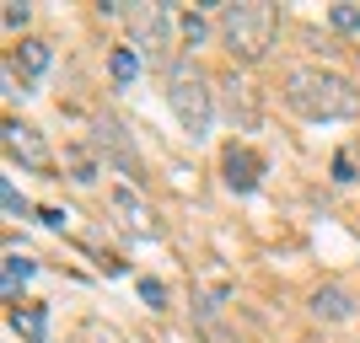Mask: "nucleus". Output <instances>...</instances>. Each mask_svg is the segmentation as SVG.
Masks as SVG:
<instances>
[{
	"mask_svg": "<svg viewBox=\"0 0 360 343\" xmlns=\"http://www.w3.org/2000/svg\"><path fill=\"white\" fill-rule=\"evenodd\" d=\"M0 199H6V215H27V204H22V194H16L11 182H6V188H0Z\"/></svg>",
	"mask_w": 360,
	"mask_h": 343,
	"instance_id": "nucleus-19",
	"label": "nucleus"
},
{
	"mask_svg": "<svg viewBox=\"0 0 360 343\" xmlns=\"http://www.w3.org/2000/svg\"><path fill=\"white\" fill-rule=\"evenodd\" d=\"M22 70H27V75L49 70V43H44V38H27V43H22Z\"/></svg>",
	"mask_w": 360,
	"mask_h": 343,
	"instance_id": "nucleus-13",
	"label": "nucleus"
},
{
	"mask_svg": "<svg viewBox=\"0 0 360 343\" xmlns=\"http://www.w3.org/2000/svg\"><path fill=\"white\" fill-rule=\"evenodd\" d=\"M333 27H339V32H360V11H355V6H333Z\"/></svg>",
	"mask_w": 360,
	"mask_h": 343,
	"instance_id": "nucleus-16",
	"label": "nucleus"
},
{
	"mask_svg": "<svg viewBox=\"0 0 360 343\" xmlns=\"http://www.w3.org/2000/svg\"><path fill=\"white\" fill-rule=\"evenodd\" d=\"M274 32H280V6H269V0L221 6V43L237 65H258L274 48Z\"/></svg>",
	"mask_w": 360,
	"mask_h": 343,
	"instance_id": "nucleus-3",
	"label": "nucleus"
},
{
	"mask_svg": "<svg viewBox=\"0 0 360 343\" xmlns=\"http://www.w3.org/2000/svg\"><path fill=\"white\" fill-rule=\"evenodd\" d=\"M11 322L27 332L32 343H44V306H32V311H11Z\"/></svg>",
	"mask_w": 360,
	"mask_h": 343,
	"instance_id": "nucleus-14",
	"label": "nucleus"
},
{
	"mask_svg": "<svg viewBox=\"0 0 360 343\" xmlns=\"http://www.w3.org/2000/svg\"><path fill=\"white\" fill-rule=\"evenodd\" d=\"M221 166H226V188H231V194H253L258 172H264V161H258V156H253L248 145H231Z\"/></svg>",
	"mask_w": 360,
	"mask_h": 343,
	"instance_id": "nucleus-9",
	"label": "nucleus"
},
{
	"mask_svg": "<svg viewBox=\"0 0 360 343\" xmlns=\"http://www.w3.org/2000/svg\"><path fill=\"white\" fill-rule=\"evenodd\" d=\"M140 295H146V306H150V311H162V306H167V284L140 279Z\"/></svg>",
	"mask_w": 360,
	"mask_h": 343,
	"instance_id": "nucleus-17",
	"label": "nucleus"
},
{
	"mask_svg": "<svg viewBox=\"0 0 360 343\" xmlns=\"http://www.w3.org/2000/svg\"><path fill=\"white\" fill-rule=\"evenodd\" d=\"M178 32H183V43H188V48H199L205 38H210V22H205V11H183V16H178Z\"/></svg>",
	"mask_w": 360,
	"mask_h": 343,
	"instance_id": "nucleus-12",
	"label": "nucleus"
},
{
	"mask_svg": "<svg viewBox=\"0 0 360 343\" xmlns=\"http://www.w3.org/2000/svg\"><path fill=\"white\" fill-rule=\"evenodd\" d=\"M6 150H11V161L32 166V172H49V166H54V156H49L44 135H38L32 123H22V119H11V123H6Z\"/></svg>",
	"mask_w": 360,
	"mask_h": 343,
	"instance_id": "nucleus-6",
	"label": "nucleus"
},
{
	"mask_svg": "<svg viewBox=\"0 0 360 343\" xmlns=\"http://www.w3.org/2000/svg\"><path fill=\"white\" fill-rule=\"evenodd\" d=\"M113 16L135 32V43L146 48L150 60L172 70V60H178L172 54V32H178V11L172 6H113Z\"/></svg>",
	"mask_w": 360,
	"mask_h": 343,
	"instance_id": "nucleus-4",
	"label": "nucleus"
},
{
	"mask_svg": "<svg viewBox=\"0 0 360 343\" xmlns=\"http://www.w3.org/2000/svg\"><path fill=\"white\" fill-rule=\"evenodd\" d=\"M91 145L108 156V166H119L124 177L140 182V156H135V145H129V135H124L119 119H97V140H91Z\"/></svg>",
	"mask_w": 360,
	"mask_h": 343,
	"instance_id": "nucleus-5",
	"label": "nucleus"
},
{
	"mask_svg": "<svg viewBox=\"0 0 360 343\" xmlns=\"http://www.w3.org/2000/svg\"><path fill=\"white\" fill-rule=\"evenodd\" d=\"M307 311H312L317 322H349V316H355V295L339 290V284H317L312 300H307Z\"/></svg>",
	"mask_w": 360,
	"mask_h": 343,
	"instance_id": "nucleus-8",
	"label": "nucleus"
},
{
	"mask_svg": "<svg viewBox=\"0 0 360 343\" xmlns=\"http://www.w3.org/2000/svg\"><path fill=\"white\" fill-rule=\"evenodd\" d=\"M32 279V257L22 253H6V300H16V284Z\"/></svg>",
	"mask_w": 360,
	"mask_h": 343,
	"instance_id": "nucleus-10",
	"label": "nucleus"
},
{
	"mask_svg": "<svg viewBox=\"0 0 360 343\" xmlns=\"http://www.w3.org/2000/svg\"><path fill=\"white\" fill-rule=\"evenodd\" d=\"M355 177H360L355 150H339V156H333V182H355Z\"/></svg>",
	"mask_w": 360,
	"mask_h": 343,
	"instance_id": "nucleus-15",
	"label": "nucleus"
},
{
	"mask_svg": "<svg viewBox=\"0 0 360 343\" xmlns=\"http://www.w3.org/2000/svg\"><path fill=\"white\" fill-rule=\"evenodd\" d=\"M215 81L205 75V65L194 54H178L172 70H167V107H172V119L183 123V135L188 140H205L215 123Z\"/></svg>",
	"mask_w": 360,
	"mask_h": 343,
	"instance_id": "nucleus-2",
	"label": "nucleus"
},
{
	"mask_svg": "<svg viewBox=\"0 0 360 343\" xmlns=\"http://www.w3.org/2000/svg\"><path fill=\"white\" fill-rule=\"evenodd\" d=\"M108 70H113V81H119V86H129V81L140 75L135 48H113V54H108Z\"/></svg>",
	"mask_w": 360,
	"mask_h": 343,
	"instance_id": "nucleus-11",
	"label": "nucleus"
},
{
	"mask_svg": "<svg viewBox=\"0 0 360 343\" xmlns=\"http://www.w3.org/2000/svg\"><path fill=\"white\" fill-rule=\"evenodd\" d=\"M27 6H16V0H11V6H6V11H0V22H6V32H16V27H27Z\"/></svg>",
	"mask_w": 360,
	"mask_h": 343,
	"instance_id": "nucleus-18",
	"label": "nucleus"
},
{
	"mask_svg": "<svg viewBox=\"0 0 360 343\" xmlns=\"http://www.w3.org/2000/svg\"><path fill=\"white\" fill-rule=\"evenodd\" d=\"M355 166H360V140H355Z\"/></svg>",
	"mask_w": 360,
	"mask_h": 343,
	"instance_id": "nucleus-20",
	"label": "nucleus"
},
{
	"mask_svg": "<svg viewBox=\"0 0 360 343\" xmlns=\"http://www.w3.org/2000/svg\"><path fill=\"white\" fill-rule=\"evenodd\" d=\"M108 209L119 215V225L129 236H156V220H150V209L140 204L135 188H108Z\"/></svg>",
	"mask_w": 360,
	"mask_h": 343,
	"instance_id": "nucleus-7",
	"label": "nucleus"
},
{
	"mask_svg": "<svg viewBox=\"0 0 360 343\" xmlns=\"http://www.w3.org/2000/svg\"><path fill=\"white\" fill-rule=\"evenodd\" d=\"M285 107L307 123H345L360 119V86L349 75L328 70V65H296L285 75Z\"/></svg>",
	"mask_w": 360,
	"mask_h": 343,
	"instance_id": "nucleus-1",
	"label": "nucleus"
}]
</instances>
